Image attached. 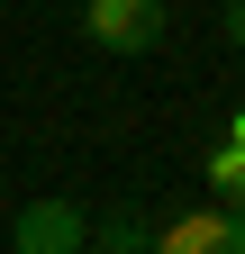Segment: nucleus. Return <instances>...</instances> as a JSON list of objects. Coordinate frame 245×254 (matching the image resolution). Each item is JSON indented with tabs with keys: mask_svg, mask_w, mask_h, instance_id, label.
<instances>
[{
	"mask_svg": "<svg viewBox=\"0 0 245 254\" xmlns=\"http://www.w3.org/2000/svg\"><path fill=\"white\" fill-rule=\"evenodd\" d=\"M82 37L100 55H155L164 46V0H82Z\"/></svg>",
	"mask_w": 245,
	"mask_h": 254,
	"instance_id": "f257e3e1",
	"label": "nucleus"
},
{
	"mask_svg": "<svg viewBox=\"0 0 245 254\" xmlns=\"http://www.w3.org/2000/svg\"><path fill=\"white\" fill-rule=\"evenodd\" d=\"M82 236H91V227H82L73 200H27V209L9 218V245H18V254H73Z\"/></svg>",
	"mask_w": 245,
	"mask_h": 254,
	"instance_id": "f03ea898",
	"label": "nucleus"
},
{
	"mask_svg": "<svg viewBox=\"0 0 245 254\" xmlns=\"http://www.w3.org/2000/svg\"><path fill=\"white\" fill-rule=\"evenodd\" d=\"M155 254H227V209H182L155 227Z\"/></svg>",
	"mask_w": 245,
	"mask_h": 254,
	"instance_id": "7ed1b4c3",
	"label": "nucleus"
},
{
	"mask_svg": "<svg viewBox=\"0 0 245 254\" xmlns=\"http://www.w3.org/2000/svg\"><path fill=\"white\" fill-rule=\"evenodd\" d=\"M91 236H100L109 254H145V245H155V218H145V209H109Z\"/></svg>",
	"mask_w": 245,
	"mask_h": 254,
	"instance_id": "20e7f679",
	"label": "nucleus"
},
{
	"mask_svg": "<svg viewBox=\"0 0 245 254\" xmlns=\"http://www.w3.org/2000/svg\"><path fill=\"white\" fill-rule=\"evenodd\" d=\"M209 190H218V209H245V145H209Z\"/></svg>",
	"mask_w": 245,
	"mask_h": 254,
	"instance_id": "39448f33",
	"label": "nucleus"
},
{
	"mask_svg": "<svg viewBox=\"0 0 245 254\" xmlns=\"http://www.w3.org/2000/svg\"><path fill=\"white\" fill-rule=\"evenodd\" d=\"M227 254H245V209H227Z\"/></svg>",
	"mask_w": 245,
	"mask_h": 254,
	"instance_id": "423d86ee",
	"label": "nucleus"
},
{
	"mask_svg": "<svg viewBox=\"0 0 245 254\" xmlns=\"http://www.w3.org/2000/svg\"><path fill=\"white\" fill-rule=\"evenodd\" d=\"M227 37H236V46H245V0H227Z\"/></svg>",
	"mask_w": 245,
	"mask_h": 254,
	"instance_id": "0eeeda50",
	"label": "nucleus"
},
{
	"mask_svg": "<svg viewBox=\"0 0 245 254\" xmlns=\"http://www.w3.org/2000/svg\"><path fill=\"white\" fill-rule=\"evenodd\" d=\"M227 145H245V109H227Z\"/></svg>",
	"mask_w": 245,
	"mask_h": 254,
	"instance_id": "6e6552de",
	"label": "nucleus"
}]
</instances>
